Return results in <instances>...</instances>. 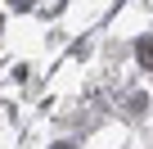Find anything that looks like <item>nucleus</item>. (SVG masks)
<instances>
[{
    "mask_svg": "<svg viewBox=\"0 0 153 149\" xmlns=\"http://www.w3.org/2000/svg\"><path fill=\"white\" fill-rule=\"evenodd\" d=\"M135 54H140V63H144V68H153V41H140V45H135Z\"/></svg>",
    "mask_w": 153,
    "mask_h": 149,
    "instance_id": "f257e3e1",
    "label": "nucleus"
},
{
    "mask_svg": "<svg viewBox=\"0 0 153 149\" xmlns=\"http://www.w3.org/2000/svg\"><path fill=\"white\" fill-rule=\"evenodd\" d=\"M14 5H27V0H14Z\"/></svg>",
    "mask_w": 153,
    "mask_h": 149,
    "instance_id": "f03ea898",
    "label": "nucleus"
},
{
    "mask_svg": "<svg viewBox=\"0 0 153 149\" xmlns=\"http://www.w3.org/2000/svg\"><path fill=\"white\" fill-rule=\"evenodd\" d=\"M54 149H68V145H54Z\"/></svg>",
    "mask_w": 153,
    "mask_h": 149,
    "instance_id": "7ed1b4c3",
    "label": "nucleus"
}]
</instances>
